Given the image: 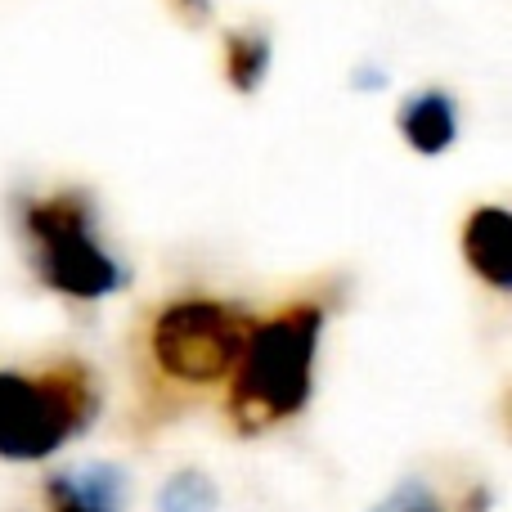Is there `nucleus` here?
<instances>
[{"instance_id":"obj_11","label":"nucleus","mask_w":512,"mask_h":512,"mask_svg":"<svg viewBox=\"0 0 512 512\" xmlns=\"http://www.w3.org/2000/svg\"><path fill=\"white\" fill-rule=\"evenodd\" d=\"M171 9H176V18L189 27H203L207 18H212V0H171Z\"/></svg>"},{"instance_id":"obj_8","label":"nucleus","mask_w":512,"mask_h":512,"mask_svg":"<svg viewBox=\"0 0 512 512\" xmlns=\"http://www.w3.org/2000/svg\"><path fill=\"white\" fill-rule=\"evenodd\" d=\"M225 81H230L239 95H256L270 77V59H274V45L265 27H230L225 32Z\"/></svg>"},{"instance_id":"obj_5","label":"nucleus","mask_w":512,"mask_h":512,"mask_svg":"<svg viewBox=\"0 0 512 512\" xmlns=\"http://www.w3.org/2000/svg\"><path fill=\"white\" fill-rule=\"evenodd\" d=\"M41 495L50 512H126L131 477L117 463H72L45 477Z\"/></svg>"},{"instance_id":"obj_7","label":"nucleus","mask_w":512,"mask_h":512,"mask_svg":"<svg viewBox=\"0 0 512 512\" xmlns=\"http://www.w3.org/2000/svg\"><path fill=\"white\" fill-rule=\"evenodd\" d=\"M396 126L409 149L423 153V158H436V153H450V144L459 140V104H454V95L441 86L414 90V95L400 104Z\"/></svg>"},{"instance_id":"obj_9","label":"nucleus","mask_w":512,"mask_h":512,"mask_svg":"<svg viewBox=\"0 0 512 512\" xmlns=\"http://www.w3.org/2000/svg\"><path fill=\"white\" fill-rule=\"evenodd\" d=\"M216 508H221V490L198 468L176 472V477H167V486L158 490V512H216Z\"/></svg>"},{"instance_id":"obj_6","label":"nucleus","mask_w":512,"mask_h":512,"mask_svg":"<svg viewBox=\"0 0 512 512\" xmlns=\"http://www.w3.org/2000/svg\"><path fill=\"white\" fill-rule=\"evenodd\" d=\"M463 256L481 283L495 292L512 288V221L504 207H472L463 221Z\"/></svg>"},{"instance_id":"obj_3","label":"nucleus","mask_w":512,"mask_h":512,"mask_svg":"<svg viewBox=\"0 0 512 512\" xmlns=\"http://www.w3.org/2000/svg\"><path fill=\"white\" fill-rule=\"evenodd\" d=\"M23 234L32 243L36 279L72 301H99L122 288V265L99 243L95 212L81 189L23 203Z\"/></svg>"},{"instance_id":"obj_10","label":"nucleus","mask_w":512,"mask_h":512,"mask_svg":"<svg viewBox=\"0 0 512 512\" xmlns=\"http://www.w3.org/2000/svg\"><path fill=\"white\" fill-rule=\"evenodd\" d=\"M369 512H445V504L432 495V486H427L423 477H405L382 504H373Z\"/></svg>"},{"instance_id":"obj_4","label":"nucleus","mask_w":512,"mask_h":512,"mask_svg":"<svg viewBox=\"0 0 512 512\" xmlns=\"http://www.w3.org/2000/svg\"><path fill=\"white\" fill-rule=\"evenodd\" d=\"M252 328V315L234 301L176 297L153 315L149 355L180 387H212L234 373Z\"/></svg>"},{"instance_id":"obj_2","label":"nucleus","mask_w":512,"mask_h":512,"mask_svg":"<svg viewBox=\"0 0 512 512\" xmlns=\"http://www.w3.org/2000/svg\"><path fill=\"white\" fill-rule=\"evenodd\" d=\"M99 414V387L81 360H54L41 373H0V459L41 463L81 436Z\"/></svg>"},{"instance_id":"obj_1","label":"nucleus","mask_w":512,"mask_h":512,"mask_svg":"<svg viewBox=\"0 0 512 512\" xmlns=\"http://www.w3.org/2000/svg\"><path fill=\"white\" fill-rule=\"evenodd\" d=\"M324 337V306L297 301L252 328L230 373V423L243 436L297 418L315 396V360Z\"/></svg>"}]
</instances>
